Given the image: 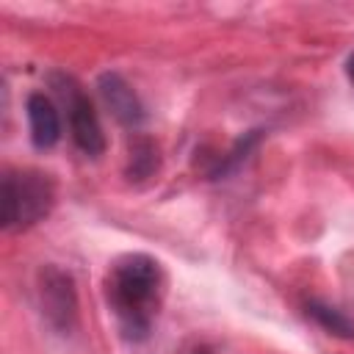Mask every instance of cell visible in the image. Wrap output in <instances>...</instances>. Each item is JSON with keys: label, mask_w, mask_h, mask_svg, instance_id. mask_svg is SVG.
<instances>
[{"label": "cell", "mask_w": 354, "mask_h": 354, "mask_svg": "<svg viewBox=\"0 0 354 354\" xmlns=\"http://www.w3.org/2000/svg\"><path fill=\"white\" fill-rule=\"evenodd\" d=\"M346 75H348V80H351V86H354V53L346 58Z\"/></svg>", "instance_id": "9"}, {"label": "cell", "mask_w": 354, "mask_h": 354, "mask_svg": "<svg viewBox=\"0 0 354 354\" xmlns=\"http://www.w3.org/2000/svg\"><path fill=\"white\" fill-rule=\"evenodd\" d=\"M25 111H28V127H30V141L36 149H50L58 144L61 138V116H58V108L55 102L41 94V91H33L28 94L25 100Z\"/></svg>", "instance_id": "6"}, {"label": "cell", "mask_w": 354, "mask_h": 354, "mask_svg": "<svg viewBox=\"0 0 354 354\" xmlns=\"http://www.w3.org/2000/svg\"><path fill=\"white\" fill-rule=\"evenodd\" d=\"M3 227L6 230H28L41 221L55 205V185L50 174L22 169L3 174Z\"/></svg>", "instance_id": "2"}, {"label": "cell", "mask_w": 354, "mask_h": 354, "mask_svg": "<svg viewBox=\"0 0 354 354\" xmlns=\"http://www.w3.org/2000/svg\"><path fill=\"white\" fill-rule=\"evenodd\" d=\"M191 354H216V351H213V348H207V346H196Z\"/></svg>", "instance_id": "10"}, {"label": "cell", "mask_w": 354, "mask_h": 354, "mask_svg": "<svg viewBox=\"0 0 354 354\" xmlns=\"http://www.w3.org/2000/svg\"><path fill=\"white\" fill-rule=\"evenodd\" d=\"M307 315L324 326L329 335H337V337H354V315H348L346 310L335 307V304H326V301H307Z\"/></svg>", "instance_id": "7"}, {"label": "cell", "mask_w": 354, "mask_h": 354, "mask_svg": "<svg viewBox=\"0 0 354 354\" xmlns=\"http://www.w3.org/2000/svg\"><path fill=\"white\" fill-rule=\"evenodd\" d=\"M166 293L163 268L149 254H122L105 277V301L116 318L119 335L130 343L149 337Z\"/></svg>", "instance_id": "1"}, {"label": "cell", "mask_w": 354, "mask_h": 354, "mask_svg": "<svg viewBox=\"0 0 354 354\" xmlns=\"http://www.w3.org/2000/svg\"><path fill=\"white\" fill-rule=\"evenodd\" d=\"M158 166V152H155V144L149 138H136L130 144V177L141 180L147 177L152 169Z\"/></svg>", "instance_id": "8"}, {"label": "cell", "mask_w": 354, "mask_h": 354, "mask_svg": "<svg viewBox=\"0 0 354 354\" xmlns=\"http://www.w3.org/2000/svg\"><path fill=\"white\" fill-rule=\"evenodd\" d=\"M39 293H41V307L50 324H55L58 329H69L75 321V310H77L72 277L55 266H47L39 274Z\"/></svg>", "instance_id": "4"}, {"label": "cell", "mask_w": 354, "mask_h": 354, "mask_svg": "<svg viewBox=\"0 0 354 354\" xmlns=\"http://www.w3.org/2000/svg\"><path fill=\"white\" fill-rule=\"evenodd\" d=\"M50 86L66 111V122H69V133H72L75 147L88 158H100L105 152V133H102L100 116H97L91 100L86 97L83 86L66 72H53Z\"/></svg>", "instance_id": "3"}, {"label": "cell", "mask_w": 354, "mask_h": 354, "mask_svg": "<svg viewBox=\"0 0 354 354\" xmlns=\"http://www.w3.org/2000/svg\"><path fill=\"white\" fill-rule=\"evenodd\" d=\"M97 91L105 102V108L113 113V119L124 127H141L147 119V111L138 100V94L130 88V83L119 72H102L97 77Z\"/></svg>", "instance_id": "5"}]
</instances>
